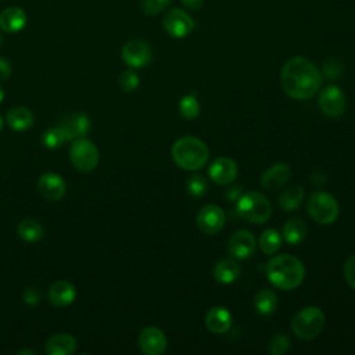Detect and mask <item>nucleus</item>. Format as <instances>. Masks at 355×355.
Segmentation results:
<instances>
[{
    "label": "nucleus",
    "mask_w": 355,
    "mask_h": 355,
    "mask_svg": "<svg viewBox=\"0 0 355 355\" xmlns=\"http://www.w3.org/2000/svg\"><path fill=\"white\" fill-rule=\"evenodd\" d=\"M283 92L295 100H306L316 94L322 85V73L308 58H290L280 71Z\"/></svg>",
    "instance_id": "obj_1"
},
{
    "label": "nucleus",
    "mask_w": 355,
    "mask_h": 355,
    "mask_svg": "<svg viewBox=\"0 0 355 355\" xmlns=\"http://www.w3.org/2000/svg\"><path fill=\"white\" fill-rule=\"evenodd\" d=\"M305 276V268L302 262L290 255H276L266 263V277L277 288L290 291L297 288Z\"/></svg>",
    "instance_id": "obj_2"
},
{
    "label": "nucleus",
    "mask_w": 355,
    "mask_h": 355,
    "mask_svg": "<svg viewBox=\"0 0 355 355\" xmlns=\"http://www.w3.org/2000/svg\"><path fill=\"white\" fill-rule=\"evenodd\" d=\"M175 164L184 171L201 169L208 161V147L205 143L193 136L178 139L171 150Z\"/></svg>",
    "instance_id": "obj_3"
},
{
    "label": "nucleus",
    "mask_w": 355,
    "mask_h": 355,
    "mask_svg": "<svg viewBox=\"0 0 355 355\" xmlns=\"http://www.w3.org/2000/svg\"><path fill=\"white\" fill-rule=\"evenodd\" d=\"M236 209L240 218L254 225L265 223L272 215L270 201L258 191H248L239 197Z\"/></svg>",
    "instance_id": "obj_4"
},
{
    "label": "nucleus",
    "mask_w": 355,
    "mask_h": 355,
    "mask_svg": "<svg viewBox=\"0 0 355 355\" xmlns=\"http://www.w3.org/2000/svg\"><path fill=\"white\" fill-rule=\"evenodd\" d=\"M324 313L318 306H306L295 313L291 320V330L302 340H312L324 327Z\"/></svg>",
    "instance_id": "obj_5"
},
{
    "label": "nucleus",
    "mask_w": 355,
    "mask_h": 355,
    "mask_svg": "<svg viewBox=\"0 0 355 355\" xmlns=\"http://www.w3.org/2000/svg\"><path fill=\"white\" fill-rule=\"evenodd\" d=\"M306 209L311 218L319 225L333 223L340 212L336 198L324 191H315L309 196Z\"/></svg>",
    "instance_id": "obj_6"
},
{
    "label": "nucleus",
    "mask_w": 355,
    "mask_h": 355,
    "mask_svg": "<svg viewBox=\"0 0 355 355\" xmlns=\"http://www.w3.org/2000/svg\"><path fill=\"white\" fill-rule=\"evenodd\" d=\"M69 159L72 165L82 172H92L100 161L97 146L86 137L75 139L69 147Z\"/></svg>",
    "instance_id": "obj_7"
},
{
    "label": "nucleus",
    "mask_w": 355,
    "mask_h": 355,
    "mask_svg": "<svg viewBox=\"0 0 355 355\" xmlns=\"http://www.w3.org/2000/svg\"><path fill=\"white\" fill-rule=\"evenodd\" d=\"M318 103L320 111L330 118L341 116L347 108V98L344 92L341 87L334 85H329L320 90Z\"/></svg>",
    "instance_id": "obj_8"
},
{
    "label": "nucleus",
    "mask_w": 355,
    "mask_h": 355,
    "mask_svg": "<svg viewBox=\"0 0 355 355\" xmlns=\"http://www.w3.org/2000/svg\"><path fill=\"white\" fill-rule=\"evenodd\" d=\"M162 25L166 33L175 39H183L194 29L193 18L184 10L178 7L168 10L162 19Z\"/></svg>",
    "instance_id": "obj_9"
},
{
    "label": "nucleus",
    "mask_w": 355,
    "mask_h": 355,
    "mask_svg": "<svg viewBox=\"0 0 355 355\" xmlns=\"http://www.w3.org/2000/svg\"><path fill=\"white\" fill-rule=\"evenodd\" d=\"M123 62L132 68H143L153 60L151 47L140 39H132L126 42L121 50Z\"/></svg>",
    "instance_id": "obj_10"
},
{
    "label": "nucleus",
    "mask_w": 355,
    "mask_h": 355,
    "mask_svg": "<svg viewBox=\"0 0 355 355\" xmlns=\"http://www.w3.org/2000/svg\"><path fill=\"white\" fill-rule=\"evenodd\" d=\"M225 211L216 204H207L200 208L196 222L198 229L205 234H216L225 226Z\"/></svg>",
    "instance_id": "obj_11"
},
{
    "label": "nucleus",
    "mask_w": 355,
    "mask_h": 355,
    "mask_svg": "<svg viewBox=\"0 0 355 355\" xmlns=\"http://www.w3.org/2000/svg\"><path fill=\"white\" fill-rule=\"evenodd\" d=\"M227 251L234 259H247L255 251V237L245 229L232 233L227 241Z\"/></svg>",
    "instance_id": "obj_12"
},
{
    "label": "nucleus",
    "mask_w": 355,
    "mask_h": 355,
    "mask_svg": "<svg viewBox=\"0 0 355 355\" xmlns=\"http://www.w3.org/2000/svg\"><path fill=\"white\" fill-rule=\"evenodd\" d=\"M166 337L155 326L144 327L139 334V348L146 355H161L166 349Z\"/></svg>",
    "instance_id": "obj_13"
},
{
    "label": "nucleus",
    "mask_w": 355,
    "mask_h": 355,
    "mask_svg": "<svg viewBox=\"0 0 355 355\" xmlns=\"http://www.w3.org/2000/svg\"><path fill=\"white\" fill-rule=\"evenodd\" d=\"M37 189L46 200L58 201L67 193V183L58 173L46 172L39 178Z\"/></svg>",
    "instance_id": "obj_14"
},
{
    "label": "nucleus",
    "mask_w": 355,
    "mask_h": 355,
    "mask_svg": "<svg viewBox=\"0 0 355 355\" xmlns=\"http://www.w3.org/2000/svg\"><path fill=\"white\" fill-rule=\"evenodd\" d=\"M239 168L237 164L227 157H219L216 158L211 166H209V178L212 182L218 184H229L232 183L237 176Z\"/></svg>",
    "instance_id": "obj_15"
},
{
    "label": "nucleus",
    "mask_w": 355,
    "mask_h": 355,
    "mask_svg": "<svg viewBox=\"0 0 355 355\" xmlns=\"http://www.w3.org/2000/svg\"><path fill=\"white\" fill-rule=\"evenodd\" d=\"M60 128L64 130L68 140H75L79 137H85L90 128V118L83 112H75L64 118L60 123Z\"/></svg>",
    "instance_id": "obj_16"
},
{
    "label": "nucleus",
    "mask_w": 355,
    "mask_h": 355,
    "mask_svg": "<svg viewBox=\"0 0 355 355\" xmlns=\"http://www.w3.org/2000/svg\"><path fill=\"white\" fill-rule=\"evenodd\" d=\"M291 176V168L286 162H279L268 168L261 176V186L266 190L280 189L288 182Z\"/></svg>",
    "instance_id": "obj_17"
},
{
    "label": "nucleus",
    "mask_w": 355,
    "mask_h": 355,
    "mask_svg": "<svg viewBox=\"0 0 355 355\" xmlns=\"http://www.w3.org/2000/svg\"><path fill=\"white\" fill-rule=\"evenodd\" d=\"M49 301L58 308H64L71 305L76 298V288L71 282L58 280L49 287L47 291Z\"/></svg>",
    "instance_id": "obj_18"
},
{
    "label": "nucleus",
    "mask_w": 355,
    "mask_h": 355,
    "mask_svg": "<svg viewBox=\"0 0 355 355\" xmlns=\"http://www.w3.org/2000/svg\"><path fill=\"white\" fill-rule=\"evenodd\" d=\"M26 25V14L21 7L11 6L0 12V29L7 33H17Z\"/></svg>",
    "instance_id": "obj_19"
},
{
    "label": "nucleus",
    "mask_w": 355,
    "mask_h": 355,
    "mask_svg": "<svg viewBox=\"0 0 355 355\" xmlns=\"http://www.w3.org/2000/svg\"><path fill=\"white\" fill-rule=\"evenodd\" d=\"M205 326L209 331L222 334L226 333L232 326V315L223 306H212L205 315Z\"/></svg>",
    "instance_id": "obj_20"
},
{
    "label": "nucleus",
    "mask_w": 355,
    "mask_h": 355,
    "mask_svg": "<svg viewBox=\"0 0 355 355\" xmlns=\"http://www.w3.org/2000/svg\"><path fill=\"white\" fill-rule=\"evenodd\" d=\"M76 347L78 341L73 336L67 333H58L47 340L44 351L49 355H71L76 351Z\"/></svg>",
    "instance_id": "obj_21"
},
{
    "label": "nucleus",
    "mask_w": 355,
    "mask_h": 355,
    "mask_svg": "<svg viewBox=\"0 0 355 355\" xmlns=\"http://www.w3.org/2000/svg\"><path fill=\"white\" fill-rule=\"evenodd\" d=\"M212 276L220 284H230L239 279L240 266L234 259H219L212 268Z\"/></svg>",
    "instance_id": "obj_22"
},
{
    "label": "nucleus",
    "mask_w": 355,
    "mask_h": 355,
    "mask_svg": "<svg viewBox=\"0 0 355 355\" xmlns=\"http://www.w3.org/2000/svg\"><path fill=\"white\" fill-rule=\"evenodd\" d=\"M6 122L7 125L17 132H24L26 129H29L33 122H35V116L32 114V111L26 107L18 105V107H12L7 115H6Z\"/></svg>",
    "instance_id": "obj_23"
},
{
    "label": "nucleus",
    "mask_w": 355,
    "mask_h": 355,
    "mask_svg": "<svg viewBox=\"0 0 355 355\" xmlns=\"http://www.w3.org/2000/svg\"><path fill=\"white\" fill-rule=\"evenodd\" d=\"M306 223L301 218H291L283 226V240L290 245L300 244L306 237Z\"/></svg>",
    "instance_id": "obj_24"
},
{
    "label": "nucleus",
    "mask_w": 355,
    "mask_h": 355,
    "mask_svg": "<svg viewBox=\"0 0 355 355\" xmlns=\"http://www.w3.org/2000/svg\"><path fill=\"white\" fill-rule=\"evenodd\" d=\"M18 236L25 243H36L43 239L44 236V227L42 223L36 219H24L18 223L17 227Z\"/></svg>",
    "instance_id": "obj_25"
},
{
    "label": "nucleus",
    "mask_w": 355,
    "mask_h": 355,
    "mask_svg": "<svg viewBox=\"0 0 355 355\" xmlns=\"http://www.w3.org/2000/svg\"><path fill=\"white\" fill-rule=\"evenodd\" d=\"M254 306L257 313L261 316L272 315L277 308V297L275 291L269 288L259 290L254 298Z\"/></svg>",
    "instance_id": "obj_26"
},
{
    "label": "nucleus",
    "mask_w": 355,
    "mask_h": 355,
    "mask_svg": "<svg viewBox=\"0 0 355 355\" xmlns=\"http://www.w3.org/2000/svg\"><path fill=\"white\" fill-rule=\"evenodd\" d=\"M304 196H305V191L301 186H293V187H288L286 190H283L279 196V205L280 208H283L284 211L287 212H291L294 209H297L302 200H304Z\"/></svg>",
    "instance_id": "obj_27"
},
{
    "label": "nucleus",
    "mask_w": 355,
    "mask_h": 355,
    "mask_svg": "<svg viewBox=\"0 0 355 355\" xmlns=\"http://www.w3.org/2000/svg\"><path fill=\"white\" fill-rule=\"evenodd\" d=\"M282 247V236L276 229H266L259 236V248L265 255H273Z\"/></svg>",
    "instance_id": "obj_28"
},
{
    "label": "nucleus",
    "mask_w": 355,
    "mask_h": 355,
    "mask_svg": "<svg viewBox=\"0 0 355 355\" xmlns=\"http://www.w3.org/2000/svg\"><path fill=\"white\" fill-rule=\"evenodd\" d=\"M42 144L46 147V148H50V150H55V148H60L68 139L64 133V130L58 126H54V128H49L43 132L42 135Z\"/></svg>",
    "instance_id": "obj_29"
},
{
    "label": "nucleus",
    "mask_w": 355,
    "mask_h": 355,
    "mask_svg": "<svg viewBox=\"0 0 355 355\" xmlns=\"http://www.w3.org/2000/svg\"><path fill=\"white\" fill-rule=\"evenodd\" d=\"M200 103L194 94H186L179 101V112L186 119H196L200 115Z\"/></svg>",
    "instance_id": "obj_30"
},
{
    "label": "nucleus",
    "mask_w": 355,
    "mask_h": 355,
    "mask_svg": "<svg viewBox=\"0 0 355 355\" xmlns=\"http://www.w3.org/2000/svg\"><path fill=\"white\" fill-rule=\"evenodd\" d=\"M207 180L201 175H191L186 182L187 193L194 198L202 197L207 193Z\"/></svg>",
    "instance_id": "obj_31"
},
{
    "label": "nucleus",
    "mask_w": 355,
    "mask_h": 355,
    "mask_svg": "<svg viewBox=\"0 0 355 355\" xmlns=\"http://www.w3.org/2000/svg\"><path fill=\"white\" fill-rule=\"evenodd\" d=\"M290 348V338L284 333H277L275 334L269 344H268V352L272 355H282L286 354L287 349Z\"/></svg>",
    "instance_id": "obj_32"
},
{
    "label": "nucleus",
    "mask_w": 355,
    "mask_h": 355,
    "mask_svg": "<svg viewBox=\"0 0 355 355\" xmlns=\"http://www.w3.org/2000/svg\"><path fill=\"white\" fill-rule=\"evenodd\" d=\"M140 83V79H139V75L132 71V69H126L123 71L121 75H119V79H118V85L121 87L122 92L125 93H132L137 89Z\"/></svg>",
    "instance_id": "obj_33"
},
{
    "label": "nucleus",
    "mask_w": 355,
    "mask_h": 355,
    "mask_svg": "<svg viewBox=\"0 0 355 355\" xmlns=\"http://www.w3.org/2000/svg\"><path fill=\"white\" fill-rule=\"evenodd\" d=\"M172 0H141V10L146 15H157L162 10H165Z\"/></svg>",
    "instance_id": "obj_34"
},
{
    "label": "nucleus",
    "mask_w": 355,
    "mask_h": 355,
    "mask_svg": "<svg viewBox=\"0 0 355 355\" xmlns=\"http://www.w3.org/2000/svg\"><path fill=\"white\" fill-rule=\"evenodd\" d=\"M343 275H344L347 284L355 290V255H351L345 259L344 268H343Z\"/></svg>",
    "instance_id": "obj_35"
},
{
    "label": "nucleus",
    "mask_w": 355,
    "mask_h": 355,
    "mask_svg": "<svg viewBox=\"0 0 355 355\" xmlns=\"http://www.w3.org/2000/svg\"><path fill=\"white\" fill-rule=\"evenodd\" d=\"M22 301L28 305H36L40 301V291L37 287H26L22 293Z\"/></svg>",
    "instance_id": "obj_36"
},
{
    "label": "nucleus",
    "mask_w": 355,
    "mask_h": 355,
    "mask_svg": "<svg viewBox=\"0 0 355 355\" xmlns=\"http://www.w3.org/2000/svg\"><path fill=\"white\" fill-rule=\"evenodd\" d=\"M10 75H11V64L6 58L0 57V82L6 80Z\"/></svg>",
    "instance_id": "obj_37"
},
{
    "label": "nucleus",
    "mask_w": 355,
    "mask_h": 355,
    "mask_svg": "<svg viewBox=\"0 0 355 355\" xmlns=\"http://www.w3.org/2000/svg\"><path fill=\"white\" fill-rule=\"evenodd\" d=\"M183 7L191 11H197L201 8V6L204 4V0H180Z\"/></svg>",
    "instance_id": "obj_38"
},
{
    "label": "nucleus",
    "mask_w": 355,
    "mask_h": 355,
    "mask_svg": "<svg viewBox=\"0 0 355 355\" xmlns=\"http://www.w3.org/2000/svg\"><path fill=\"white\" fill-rule=\"evenodd\" d=\"M17 354H18V355H19V354H29V355H35V351H32V349H19Z\"/></svg>",
    "instance_id": "obj_39"
},
{
    "label": "nucleus",
    "mask_w": 355,
    "mask_h": 355,
    "mask_svg": "<svg viewBox=\"0 0 355 355\" xmlns=\"http://www.w3.org/2000/svg\"><path fill=\"white\" fill-rule=\"evenodd\" d=\"M4 100V90L0 87V103Z\"/></svg>",
    "instance_id": "obj_40"
},
{
    "label": "nucleus",
    "mask_w": 355,
    "mask_h": 355,
    "mask_svg": "<svg viewBox=\"0 0 355 355\" xmlns=\"http://www.w3.org/2000/svg\"><path fill=\"white\" fill-rule=\"evenodd\" d=\"M3 126H4V121H3V118L0 116V132L3 130Z\"/></svg>",
    "instance_id": "obj_41"
},
{
    "label": "nucleus",
    "mask_w": 355,
    "mask_h": 355,
    "mask_svg": "<svg viewBox=\"0 0 355 355\" xmlns=\"http://www.w3.org/2000/svg\"><path fill=\"white\" fill-rule=\"evenodd\" d=\"M3 42H4V37H3V35H1V32H0V47L3 46Z\"/></svg>",
    "instance_id": "obj_42"
}]
</instances>
